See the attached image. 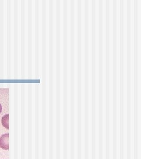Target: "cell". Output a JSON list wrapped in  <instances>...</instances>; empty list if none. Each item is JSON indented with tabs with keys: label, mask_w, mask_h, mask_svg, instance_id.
Here are the masks:
<instances>
[{
	"label": "cell",
	"mask_w": 141,
	"mask_h": 159,
	"mask_svg": "<svg viewBox=\"0 0 141 159\" xmlns=\"http://www.w3.org/2000/svg\"><path fill=\"white\" fill-rule=\"evenodd\" d=\"M1 111H2V106H1V104H0V114L1 113Z\"/></svg>",
	"instance_id": "3957f363"
},
{
	"label": "cell",
	"mask_w": 141,
	"mask_h": 159,
	"mask_svg": "<svg viewBox=\"0 0 141 159\" xmlns=\"http://www.w3.org/2000/svg\"><path fill=\"white\" fill-rule=\"evenodd\" d=\"M1 123L3 127H4L7 129H9V114H7L2 117Z\"/></svg>",
	"instance_id": "7a4b0ae2"
},
{
	"label": "cell",
	"mask_w": 141,
	"mask_h": 159,
	"mask_svg": "<svg viewBox=\"0 0 141 159\" xmlns=\"http://www.w3.org/2000/svg\"><path fill=\"white\" fill-rule=\"evenodd\" d=\"M0 148L3 150H9V134L7 133L0 137Z\"/></svg>",
	"instance_id": "6da1fadb"
}]
</instances>
